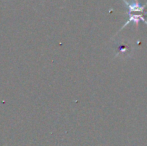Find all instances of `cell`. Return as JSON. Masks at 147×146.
Listing matches in <instances>:
<instances>
[{
	"label": "cell",
	"mask_w": 147,
	"mask_h": 146,
	"mask_svg": "<svg viewBox=\"0 0 147 146\" xmlns=\"http://www.w3.org/2000/svg\"><path fill=\"white\" fill-rule=\"evenodd\" d=\"M121 1H123L124 3H125L126 7H127L128 9V13H142V14H145V8L147 6V2L144 5H141V4L139 3V1L138 0H135V1L133 2H130V1H127V0H121Z\"/></svg>",
	"instance_id": "cell-1"
},
{
	"label": "cell",
	"mask_w": 147,
	"mask_h": 146,
	"mask_svg": "<svg viewBox=\"0 0 147 146\" xmlns=\"http://www.w3.org/2000/svg\"><path fill=\"white\" fill-rule=\"evenodd\" d=\"M127 15H128V20L126 21V23L124 24L121 28H120L119 31H118L117 33H119L120 31H122V29H124V28H125L127 25H129L130 23H133V24H135V26H137L138 23H139L140 21H142L147 25V20L145 19V17H144V14H142V13H138V14L128 13Z\"/></svg>",
	"instance_id": "cell-2"
}]
</instances>
